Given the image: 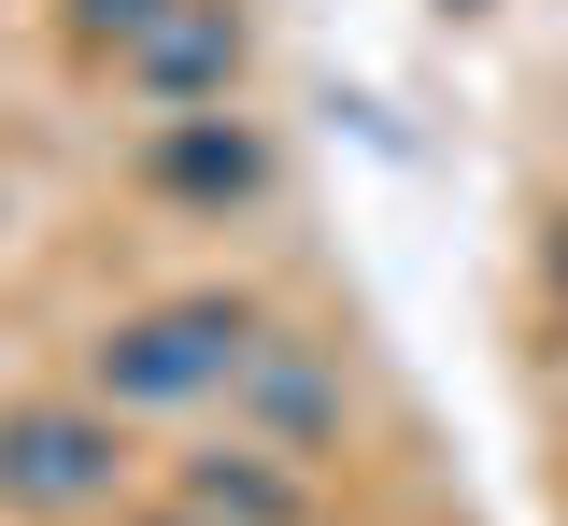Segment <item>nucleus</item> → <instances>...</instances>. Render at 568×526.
<instances>
[{
  "mask_svg": "<svg viewBox=\"0 0 568 526\" xmlns=\"http://www.w3.org/2000/svg\"><path fill=\"white\" fill-rule=\"evenodd\" d=\"M256 342H271L256 300H156L129 327H100L85 384H100V413H185V398H242Z\"/></svg>",
  "mask_w": 568,
  "mask_h": 526,
  "instance_id": "f257e3e1",
  "label": "nucleus"
},
{
  "mask_svg": "<svg viewBox=\"0 0 568 526\" xmlns=\"http://www.w3.org/2000/svg\"><path fill=\"white\" fill-rule=\"evenodd\" d=\"M114 413L100 398H29V413H0V498L14 513H100L114 498Z\"/></svg>",
  "mask_w": 568,
  "mask_h": 526,
  "instance_id": "f03ea898",
  "label": "nucleus"
},
{
  "mask_svg": "<svg viewBox=\"0 0 568 526\" xmlns=\"http://www.w3.org/2000/svg\"><path fill=\"white\" fill-rule=\"evenodd\" d=\"M227 72H242V14L227 0H185L156 43L129 58V85L156 100V114H200V100H227Z\"/></svg>",
  "mask_w": 568,
  "mask_h": 526,
  "instance_id": "7ed1b4c3",
  "label": "nucleus"
},
{
  "mask_svg": "<svg viewBox=\"0 0 568 526\" xmlns=\"http://www.w3.org/2000/svg\"><path fill=\"white\" fill-rule=\"evenodd\" d=\"M242 413H256V427H271V455H313L327 442V427H342V371H327V356H313V342H256V371H242Z\"/></svg>",
  "mask_w": 568,
  "mask_h": 526,
  "instance_id": "20e7f679",
  "label": "nucleus"
},
{
  "mask_svg": "<svg viewBox=\"0 0 568 526\" xmlns=\"http://www.w3.org/2000/svg\"><path fill=\"white\" fill-rule=\"evenodd\" d=\"M156 185H185V200H256V185H271V143H256V129H227V114H171Z\"/></svg>",
  "mask_w": 568,
  "mask_h": 526,
  "instance_id": "39448f33",
  "label": "nucleus"
},
{
  "mask_svg": "<svg viewBox=\"0 0 568 526\" xmlns=\"http://www.w3.org/2000/svg\"><path fill=\"white\" fill-rule=\"evenodd\" d=\"M185 513H200V526H298V513H313V484L271 469V442H242V455H200Z\"/></svg>",
  "mask_w": 568,
  "mask_h": 526,
  "instance_id": "423d86ee",
  "label": "nucleus"
},
{
  "mask_svg": "<svg viewBox=\"0 0 568 526\" xmlns=\"http://www.w3.org/2000/svg\"><path fill=\"white\" fill-rule=\"evenodd\" d=\"M171 14H185V0H71V29H85V43H114V58H142Z\"/></svg>",
  "mask_w": 568,
  "mask_h": 526,
  "instance_id": "0eeeda50",
  "label": "nucleus"
},
{
  "mask_svg": "<svg viewBox=\"0 0 568 526\" xmlns=\"http://www.w3.org/2000/svg\"><path fill=\"white\" fill-rule=\"evenodd\" d=\"M555 300H568V227H555Z\"/></svg>",
  "mask_w": 568,
  "mask_h": 526,
  "instance_id": "6e6552de",
  "label": "nucleus"
},
{
  "mask_svg": "<svg viewBox=\"0 0 568 526\" xmlns=\"http://www.w3.org/2000/svg\"><path fill=\"white\" fill-rule=\"evenodd\" d=\"M142 526H200V513H142Z\"/></svg>",
  "mask_w": 568,
  "mask_h": 526,
  "instance_id": "1a4fd4ad",
  "label": "nucleus"
}]
</instances>
